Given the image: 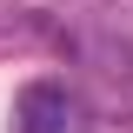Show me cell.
<instances>
[{"mask_svg": "<svg viewBox=\"0 0 133 133\" xmlns=\"http://www.w3.org/2000/svg\"><path fill=\"white\" fill-rule=\"evenodd\" d=\"M66 87L53 80H27L14 93V133H66Z\"/></svg>", "mask_w": 133, "mask_h": 133, "instance_id": "6da1fadb", "label": "cell"}]
</instances>
